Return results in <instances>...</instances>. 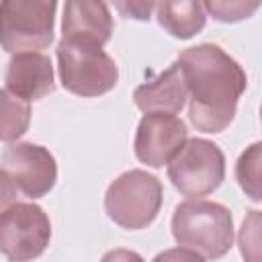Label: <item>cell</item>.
Listing matches in <instances>:
<instances>
[{
	"label": "cell",
	"mask_w": 262,
	"mask_h": 262,
	"mask_svg": "<svg viewBox=\"0 0 262 262\" xmlns=\"http://www.w3.org/2000/svg\"><path fill=\"white\" fill-rule=\"evenodd\" d=\"M51 239V223L43 207L12 203L0 213V254L23 262L39 258Z\"/></svg>",
	"instance_id": "7"
},
{
	"label": "cell",
	"mask_w": 262,
	"mask_h": 262,
	"mask_svg": "<svg viewBox=\"0 0 262 262\" xmlns=\"http://www.w3.org/2000/svg\"><path fill=\"white\" fill-rule=\"evenodd\" d=\"M0 168L10 176L18 192L29 199L47 194L57 180V164L51 151L37 143H12L0 156Z\"/></svg>",
	"instance_id": "8"
},
{
	"label": "cell",
	"mask_w": 262,
	"mask_h": 262,
	"mask_svg": "<svg viewBox=\"0 0 262 262\" xmlns=\"http://www.w3.org/2000/svg\"><path fill=\"white\" fill-rule=\"evenodd\" d=\"M6 88L27 102L39 100L53 92V66L51 59L41 51H18L12 53L6 74Z\"/></svg>",
	"instance_id": "10"
},
{
	"label": "cell",
	"mask_w": 262,
	"mask_h": 262,
	"mask_svg": "<svg viewBox=\"0 0 262 262\" xmlns=\"http://www.w3.org/2000/svg\"><path fill=\"white\" fill-rule=\"evenodd\" d=\"M63 39L104 45L113 35V16L104 0H66Z\"/></svg>",
	"instance_id": "11"
},
{
	"label": "cell",
	"mask_w": 262,
	"mask_h": 262,
	"mask_svg": "<svg viewBox=\"0 0 262 262\" xmlns=\"http://www.w3.org/2000/svg\"><path fill=\"white\" fill-rule=\"evenodd\" d=\"M262 0H203L205 12L219 23H239L256 14Z\"/></svg>",
	"instance_id": "16"
},
{
	"label": "cell",
	"mask_w": 262,
	"mask_h": 262,
	"mask_svg": "<svg viewBox=\"0 0 262 262\" xmlns=\"http://www.w3.org/2000/svg\"><path fill=\"white\" fill-rule=\"evenodd\" d=\"M158 23L176 39H192L205 29L203 0H156Z\"/></svg>",
	"instance_id": "13"
},
{
	"label": "cell",
	"mask_w": 262,
	"mask_h": 262,
	"mask_svg": "<svg viewBox=\"0 0 262 262\" xmlns=\"http://www.w3.org/2000/svg\"><path fill=\"white\" fill-rule=\"evenodd\" d=\"M57 0H0V47L41 51L53 41Z\"/></svg>",
	"instance_id": "5"
},
{
	"label": "cell",
	"mask_w": 262,
	"mask_h": 262,
	"mask_svg": "<svg viewBox=\"0 0 262 262\" xmlns=\"http://www.w3.org/2000/svg\"><path fill=\"white\" fill-rule=\"evenodd\" d=\"M239 252L246 260H260V211H250L239 229Z\"/></svg>",
	"instance_id": "17"
},
{
	"label": "cell",
	"mask_w": 262,
	"mask_h": 262,
	"mask_svg": "<svg viewBox=\"0 0 262 262\" xmlns=\"http://www.w3.org/2000/svg\"><path fill=\"white\" fill-rule=\"evenodd\" d=\"M260 166H262V143L256 141L242 151L235 164L237 184L252 201H260Z\"/></svg>",
	"instance_id": "15"
},
{
	"label": "cell",
	"mask_w": 262,
	"mask_h": 262,
	"mask_svg": "<svg viewBox=\"0 0 262 262\" xmlns=\"http://www.w3.org/2000/svg\"><path fill=\"white\" fill-rule=\"evenodd\" d=\"M172 235L180 248L190 250L201 260L221 258L233 244L231 211L205 199L178 203L172 215Z\"/></svg>",
	"instance_id": "2"
},
{
	"label": "cell",
	"mask_w": 262,
	"mask_h": 262,
	"mask_svg": "<svg viewBox=\"0 0 262 262\" xmlns=\"http://www.w3.org/2000/svg\"><path fill=\"white\" fill-rule=\"evenodd\" d=\"M176 61L188 90L190 123L205 133L225 131L248 86L242 66L213 43L188 47Z\"/></svg>",
	"instance_id": "1"
},
{
	"label": "cell",
	"mask_w": 262,
	"mask_h": 262,
	"mask_svg": "<svg viewBox=\"0 0 262 262\" xmlns=\"http://www.w3.org/2000/svg\"><path fill=\"white\" fill-rule=\"evenodd\" d=\"M111 2L121 16L133 20H149L156 6V0H111Z\"/></svg>",
	"instance_id": "18"
},
{
	"label": "cell",
	"mask_w": 262,
	"mask_h": 262,
	"mask_svg": "<svg viewBox=\"0 0 262 262\" xmlns=\"http://www.w3.org/2000/svg\"><path fill=\"white\" fill-rule=\"evenodd\" d=\"M55 53L59 80L72 94L100 96L117 86L119 68L100 45L61 37Z\"/></svg>",
	"instance_id": "3"
},
{
	"label": "cell",
	"mask_w": 262,
	"mask_h": 262,
	"mask_svg": "<svg viewBox=\"0 0 262 262\" xmlns=\"http://www.w3.org/2000/svg\"><path fill=\"white\" fill-rule=\"evenodd\" d=\"M31 123V106L8 88H0V141L12 143L23 137Z\"/></svg>",
	"instance_id": "14"
},
{
	"label": "cell",
	"mask_w": 262,
	"mask_h": 262,
	"mask_svg": "<svg viewBox=\"0 0 262 262\" xmlns=\"http://www.w3.org/2000/svg\"><path fill=\"white\" fill-rule=\"evenodd\" d=\"M188 131L176 113H145L137 125L133 151L141 164L162 168L186 141Z\"/></svg>",
	"instance_id": "9"
},
{
	"label": "cell",
	"mask_w": 262,
	"mask_h": 262,
	"mask_svg": "<svg viewBox=\"0 0 262 262\" xmlns=\"http://www.w3.org/2000/svg\"><path fill=\"white\" fill-rule=\"evenodd\" d=\"M162 182L145 170H129L117 176L104 194L106 215L125 229H143L160 213Z\"/></svg>",
	"instance_id": "4"
},
{
	"label": "cell",
	"mask_w": 262,
	"mask_h": 262,
	"mask_svg": "<svg viewBox=\"0 0 262 262\" xmlns=\"http://www.w3.org/2000/svg\"><path fill=\"white\" fill-rule=\"evenodd\" d=\"M168 178L184 196H205L217 190L225 178V156L217 143L203 137H186L168 162Z\"/></svg>",
	"instance_id": "6"
},
{
	"label": "cell",
	"mask_w": 262,
	"mask_h": 262,
	"mask_svg": "<svg viewBox=\"0 0 262 262\" xmlns=\"http://www.w3.org/2000/svg\"><path fill=\"white\" fill-rule=\"evenodd\" d=\"M16 186L12 184V180H10V176L0 168V213L8 207V205H12L14 201H16Z\"/></svg>",
	"instance_id": "19"
},
{
	"label": "cell",
	"mask_w": 262,
	"mask_h": 262,
	"mask_svg": "<svg viewBox=\"0 0 262 262\" xmlns=\"http://www.w3.org/2000/svg\"><path fill=\"white\" fill-rule=\"evenodd\" d=\"M188 98V90L178 61L158 74L154 80L141 84L133 92L135 106L143 113H178Z\"/></svg>",
	"instance_id": "12"
}]
</instances>
